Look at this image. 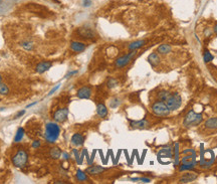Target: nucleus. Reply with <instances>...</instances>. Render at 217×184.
Wrapping results in <instances>:
<instances>
[{
  "instance_id": "bb28decb",
  "label": "nucleus",
  "mask_w": 217,
  "mask_h": 184,
  "mask_svg": "<svg viewBox=\"0 0 217 184\" xmlns=\"http://www.w3.org/2000/svg\"><path fill=\"white\" fill-rule=\"evenodd\" d=\"M213 59H214V56L210 54V51H207V49H205L204 54H203V59H204V62H212Z\"/></svg>"
},
{
  "instance_id": "6ab92c4d",
  "label": "nucleus",
  "mask_w": 217,
  "mask_h": 184,
  "mask_svg": "<svg viewBox=\"0 0 217 184\" xmlns=\"http://www.w3.org/2000/svg\"><path fill=\"white\" fill-rule=\"evenodd\" d=\"M97 114L100 118H106L108 116V109L104 104H98L97 106Z\"/></svg>"
},
{
  "instance_id": "3c124183",
  "label": "nucleus",
  "mask_w": 217,
  "mask_h": 184,
  "mask_svg": "<svg viewBox=\"0 0 217 184\" xmlns=\"http://www.w3.org/2000/svg\"><path fill=\"white\" fill-rule=\"evenodd\" d=\"M38 102H34V103H31V104H29V105H27V106H26V109H28V108H31V107H33L34 105H36L37 104Z\"/></svg>"
},
{
  "instance_id": "2eb2a0df",
  "label": "nucleus",
  "mask_w": 217,
  "mask_h": 184,
  "mask_svg": "<svg viewBox=\"0 0 217 184\" xmlns=\"http://www.w3.org/2000/svg\"><path fill=\"white\" fill-rule=\"evenodd\" d=\"M87 48V44L84 43H79V41H71L70 43V49L75 52H83Z\"/></svg>"
},
{
  "instance_id": "864d4df0",
  "label": "nucleus",
  "mask_w": 217,
  "mask_h": 184,
  "mask_svg": "<svg viewBox=\"0 0 217 184\" xmlns=\"http://www.w3.org/2000/svg\"><path fill=\"white\" fill-rule=\"evenodd\" d=\"M1 81H2V77H1V75H0V83H1Z\"/></svg>"
},
{
  "instance_id": "c9c22d12",
  "label": "nucleus",
  "mask_w": 217,
  "mask_h": 184,
  "mask_svg": "<svg viewBox=\"0 0 217 184\" xmlns=\"http://www.w3.org/2000/svg\"><path fill=\"white\" fill-rule=\"evenodd\" d=\"M81 4H83L84 7H89L92 6V0H81Z\"/></svg>"
},
{
  "instance_id": "412c9836",
  "label": "nucleus",
  "mask_w": 217,
  "mask_h": 184,
  "mask_svg": "<svg viewBox=\"0 0 217 184\" xmlns=\"http://www.w3.org/2000/svg\"><path fill=\"white\" fill-rule=\"evenodd\" d=\"M197 178V175L196 174H192V173H187V174H185L183 177L181 178V179L179 180L180 183H189L191 182V181H194L195 179Z\"/></svg>"
},
{
  "instance_id": "7ed1b4c3",
  "label": "nucleus",
  "mask_w": 217,
  "mask_h": 184,
  "mask_svg": "<svg viewBox=\"0 0 217 184\" xmlns=\"http://www.w3.org/2000/svg\"><path fill=\"white\" fill-rule=\"evenodd\" d=\"M203 116L202 113H196L193 110H191L188 114L186 115L183 122V125L185 127H192V126H197L202 122Z\"/></svg>"
},
{
  "instance_id": "f8f14e48",
  "label": "nucleus",
  "mask_w": 217,
  "mask_h": 184,
  "mask_svg": "<svg viewBox=\"0 0 217 184\" xmlns=\"http://www.w3.org/2000/svg\"><path fill=\"white\" fill-rule=\"evenodd\" d=\"M91 96H92V89L89 87H83L76 93V97L78 99H89Z\"/></svg>"
},
{
  "instance_id": "1a4fd4ad",
  "label": "nucleus",
  "mask_w": 217,
  "mask_h": 184,
  "mask_svg": "<svg viewBox=\"0 0 217 184\" xmlns=\"http://www.w3.org/2000/svg\"><path fill=\"white\" fill-rule=\"evenodd\" d=\"M164 158H170V159L173 158V152H172L171 147H165V148H162L158 152L157 159H158L159 163H160L161 160Z\"/></svg>"
},
{
  "instance_id": "de8ad7c7",
  "label": "nucleus",
  "mask_w": 217,
  "mask_h": 184,
  "mask_svg": "<svg viewBox=\"0 0 217 184\" xmlns=\"http://www.w3.org/2000/svg\"><path fill=\"white\" fill-rule=\"evenodd\" d=\"M78 73V70H73V72H70V73H67V75H65V78H70V77H71V76L76 75Z\"/></svg>"
},
{
  "instance_id": "09e8293b",
  "label": "nucleus",
  "mask_w": 217,
  "mask_h": 184,
  "mask_svg": "<svg viewBox=\"0 0 217 184\" xmlns=\"http://www.w3.org/2000/svg\"><path fill=\"white\" fill-rule=\"evenodd\" d=\"M135 155H136V150H134V151H133V154H132L131 158H130V165L133 164V161H134V158H135Z\"/></svg>"
},
{
  "instance_id": "c85d7f7f",
  "label": "nucleus",
  "mask_w": 217,
  "mask_h": 184,
  "mask_svg": "<svg viewBox=\"0 0 217 184\" xmlns=\"http://www.w3.org/2000/svg\"><path fill=\"white\" fill-rule=\"evenodd\" d=\"M21 46H22L25 51H32L34 45L31 41H23V43H21Z\"/></svg>"
},
{
  "instance_id": "49530a36",
  "label": "nucleus",
  "mask_w": 217,
  "mask_h": 184,
  "mask_svg": "<svg viewBox=\"0 0 217 184\" xmlns=\"http://www.w3.org/2000/svg\"><path fill=\"white\" fill-rule=\"evenodd\" d=\"M124 154H125L126 156V160L128 161V164L130 165V156H129V153H128V150H124Z\"/></svg>"
},
{
  "instance_id": "ea45409f",
  "label": "nucleus",
  "mask_w": 217,
  "mask_h": 184,
  "mask_svg": "<svg viewBox=\"0 0 217 184\" xmlns=\"http://www.w3.org/2000/svg\"><path fill=\"white\" fill-rule=\"evenodd\" d=\"M121 153H122V150H119L117 155H116V157H115V162H114V165H117L118 164L119 160H120V157H121Z\"/></svg>"
},
{
  "instance_id": "e433bc0d",
  "label": "nucleus",
  "mask_w": 217,
  "mask_h": 184,
  "mask_svg": "<svg viewBox=\"0 0 217 184\" xmlns=\"http://www.w3.org/2000/svg\"><path fill=\"white\" fill-rule=\"evenodd\" d=\"M40 141L39 140H34L32 142V144H31V147H32L33 149H37L38 147H40Z\"/></svg>"
},
{
  "instance_id": "6e6552de",
  "label": "nucleus",
  "mask_w": 217,
  "mask_h": 184,
  "mask_svg": "<svg viewBox=\"0 0 217 184\" xmlns=\"http://www.w3.org/2000/svg\"><path fill=\"white\" fill-rule=\"evenodd\" d=\"M68 117V109L67 108H62L55 111L54 115V119L56 123H63L67 120Z\"/></svg>"
},
{
  "instance_id": "a211bd4d",
  "label": "nucleus",
  "mask_w": 217,
  "mask_h": 184,
  "mask_svg": "<svg viewBox=\"0 0 217 184\" xmlns=\"http://www.w3.org/2000/svg\"><path fill=\"white\" fill-rule=\"evenodd\" d=\"M148 62L152 65V67H156V65H158L160 64V56H159L158 54H156V52H153V54H151L149 56H148Z\"/></svg>"
},
{
  "instance_id": "f704fd0d",
  "label": "nucleus",
  "mask_w": 217,
  "mask_h": 184,
  "mask_svg": "<svg viewBox=\"0 0 217 184\" xmlns=\"http://www.w3.org/2000/svg\"><path fill=\"white\" fill-rule=\"evenodd\" d=\"M96 154H97V149H94V150H92V152L91 157H89V160L88 161V164L89 165H92V162H94V160H95V157H96Z\"/></svg>"
},
{
  "instance_id": "cd10ccee",
  "label": "nucleus",
  "mask_w": 217,
  "mask_h": 184,
  "mask_svg": "<svg viewBox=\"0 0 217 184\" xmlns=\"http://www.w3.org/2000/svg\"><path fill=\"white\" fill-rule=\"evenodd\" d=\"M8 94H9L8 87L3 83H0V95H2V96H6V95H8Z\"/></svg>"
},
{
  "instance_id": "0eeeda50",
  "label": "nucleus",
  "mask_w": 217,
  "mask_h": 184,
  "mask_svg": "<svg viewBox=\"0 0 217 184\" xmlns=\"http://www.w3.org/2000/svg\"><path fill=\"white\" fill-rule=\"evenodd\" d=\"M136 54H137L136 51H131V52H129V54H126V56L119 57L115 62L116 67H118V69H123V67H125L126 65H128L130 62L133 60L134 57L136 56Z\"/></svg>"
},
{
  "instance_id": "2f4dec72",
  "label": "nucleus",
  "mask_w": 217,
  "mask_h": 184,
  "mask_svg": "<svg viewBox=\"0 0 217 184\" xmlns=\"http://www.w3.org/2000/svg\"><path fill=\"white\" fill-rule=\"evenodd\" d=\"M130 179L132 181H134V182H138V181H141V182H144V183L151 182L150 178H146V177H136V178H130Z\"/></svg>"
},
{
  "instance_id": "c03bdc74",
  "label": "nucleus",
  "mask_w": 217,
  "mask_h": 184,
  "mask_svg": "<svg viewBox=\"0 0 217 184\" xmlns=\"http://www.w3.org/2000/svg\"><path fill=\"white\" fill-rule=\"evenodd\" d=\"M86 151H87V149H84V150H83V152H81V163H79V165L83 164L84 159V157H86Z\"/></svg>"
},
{
  "instance_id": "f257e3e1",
  "label": "nucleus",
  "mask_w": 217,
  "mask_h": 184,
  "mask_svg": "<svg viewBox=\"0 0 217 184\" xmlns=\"http://www.w3.org/2000/svg\"><path fill=\"white\" fill-rule=\"evenodd\" d=\"M60 134V127L54 122H48L45 125L44 139L48 143H54L59 139Z\"/></svg>"
},
{
  "instance_id": "58836bf2",
  "label": "nucleus",
  "mask_w": 217,
  "mask_h": 184,
  "mask_svg": "<svg viewBox=\"0 0 217 184\" xmlns=\"http://www.w3.org/2000/svg\"><path fill=\"white\" fill-rule=\"evenodd\" d=\"M59 87H60V84H57V85H56V86H55V87H54V89H52V90H51V91H50V92H49V93H48V95H47V96H48V97H50V96H52V95H54V94L55 93V92H56L57 90H59Z\"/></svg>"
},
{
  "instance_id": "9d476101",
  "label": "nucleus",
  "mask_w": 217,
  "mask_h": 184,
  "mask_svg": "<svg viewBox=\"0 0 217 184\" xmlns=\"http://www.w3.org/2000/svg\"><path fill=\"white\" fill-rule=\"evenodd\" d=\"M51 67H52V62H49V60H45V62H39V64L36 65L35 70H36V73H40V75H41V73H43L47 72V70H49Z\"/></svg>"
},
{
  "instance_id": "aec40b11",
  "label": "nucleus",
  "mask_w": 217,
  "mask_h": 184,
  "mask_svg": "<svg viewBox=\"0 0 217 184\" xmlns=\"http://www.w3.org/2000/svg\"><path fill=\"white\" fill-rule=\"evenodd\" d=\"M174 154H173V158H174V166H178L180 163V157H179V143L174 144Z\"/></svg>"
},
{
  "instance_id": "8fccbe9b",
  "label": "nucleus",
  "mask_w": 217,
  "mask_h": 184,
  "mask_svg": "<svg viewBox=\"0 0 217 184\" xmlns=\"http://www.w3.org/2000/svg\"><path fill=\"white\" fill-rule=\"evenodd\" d=\"M110 155H111V150H108V153H107V156H106V163H107V164H108V158H110Z\"/></svg>"
},
{
  "instance_id": "dca6fc26",
  "label": "nucleus",
  "mask_w": 217,
  "mask_h": 184,
  "mask_svg": "<svg viewBox=\"0 0 217 184\" xmlns=\"http://www.w3.org/2000/svg\"><path fill=\"white\" fill-rule=\"evenodd\" d=\"M84 143V137L81 134L79 133H76L73 135V137H71V144H73V146H83Z\"/></svg>"
},
{
  "instance_id": "a18cd8bd",
  "label": "nucleus",
  "mask_w": 217,
  "mask_h": 184,
  "mask_svg": "<svg viewBox=\"0 0 217 184\" xmlns=\"http://www.w3.org/2000/svg\"><path fill=\"white\" fill-rule=\"evenodd\" d=\"M62 159H65V160H68L70 159V154L67 153V152H62Z\"/></svg>"
},
{
  "instance_id": "9b49d317",
  "label": "nucleus",
  "mask_w": 217,
  "mask_h": 184,
  "mask_svg": "<svg viewBox=\"0 0 217 184\" xmlns=\"http://www.w3.org/2000/svg\"><path fill=\"white\" fill-rule=\"evenodd\" d=\"M78 34L84 38H88V39H92L96 36V33L95 31L89 27H81L78 28Z\"/></svg>"
},
{
  "instance_id": "f3484780",
  "label": "nucleus",
  "mask_w": 217,
  "mask_h": 184,
  "mask_svg": "<svg viewBox=\"0 0 217 184\" xmlns=\"http://www.w3.org/2000/svg\"><path fill=\"white\" fill-rule=\"evenodd\" d=\"M146 43H147V40H144V39L136 40V41H133V43H130L128 48H129V51H137V49H139V48H141V47L144 46Z\"/></svg>"
},
{
  "instance_id": "473e14b6",
  "label": "nucleus",
  "mask_w": 217,
  "mask_h": 184,
  "mask_svg": "<svg viewBox=\"0 0 217 184\" xmlns=\"http://www.w3.org/2000/svg\"><path fill=\"white\" fill-rule=\"evenodd\" d=\"M117 85H118V81L115 80V78H110V80L108 81V87L110 89L115 88V87H117Z\"/></svg>"
},
{
  "instance_id": "ddd939ff",
  "label": "nucleus",
  "mask_w": 217,
  "mask_h": 184,
  "mask_svg": "<svg viewBox=\"0 0 217 184\" xmlns=\"http://www.w3.org/2000/svg\"><path fill=\"white\" fill-rule=\"evenodd\" d=\"M105 170H106L105 167L100 166V165H92V166L87 168L86 173H88V174H89V175H99V174H102Z\"/></svg>"
},
{
  "instance_id": "4c0bfd02",
  "label": "nucleus",
  "mask_w": 217,
  "mask_h": 184,
  "mask_svg": "<svg viewBox=\"0 0 217 184\" xmlns=\"http://www.w3.org/2000/svg\"><path fill=\"white\" fill-rule=\"evenodd\" d=\"M182 154H196V152H195L194 149H184L183 151H182Z\"/></svg>"
},
{
  "instance_id": "603ef678",
  "label": "nucleus",
  "mask_w": 217,
  "mask_h": 184,
  "mask_svg": "<svg viewBox=\"0 0 217 184\" xmlns=\"http://www.w3.org/2000/svg\"><path fill=\"white\" fill-rule=\"evenodd\" d=\"M213 30H214V32H215V34H217V23L215 25H214V28H213Z\"/></svg>"
},
{
  "instance_id": "c756f323",
  "label": "nucleus",
  "mask_w": 217,
  "mask_h": 184,
  "mask_svg": "<svg viewBox=\"0 0 217 184\" xmlns=\"http://www.w3.org/2000/svg\"><path fill=\"white\" fill-rule=\"evenodd\" d=\"M120 104H121L120 99L115 98L110 102V107L112 108V109H116V108H118L119 106H120Z\"/></svg>"
},
{
  "instance_id": "79ce46f5",
  "label": "nucleus",
  "mask_w": 217,
  "mask_h": 184,
  "mask_svg": "<svg viewBox=\"0 0 217 184\" xmlns=\"http://www.w3.org/2000/svg\"><path fill=\"white\" fill-rule=\"evenodd\" d=\"M146 154H147V149H145L144 151H143V154H142L141 158H140V163H139L140 165H142V164H143V162H144L145 157H146Z\"/></svg>"
},
{
  "instance_id": "a19ab883",
  "label": "nucleus",
  "mask_w": 217,
  "mask_h": 184,
  "mask_svg": "<svg viewBox=\"0 0 217 184\" xmlns=\"http://www.w3.org/2000/svg\"><path fill=\"white\" fill-rule=\"evenodd\" d=\"M24 114H25V110H21V111H19L16 115L14 116V118H13V119H19V118L22 117Z\"/></svg>"
},
{
  "instance_id": "f03ea898",
  "label": "nucleus",
  "mask_w": 217,
  "mask_h": 184,
  "mask_svg": "<svg viewBox=\"0 0 217 184\" xmlns=\"http://www.w3.org/2000/svg\"><path fill=\"white\" fill-rule=\"evenodd\" d=\"M201 148V153H200V166L201 167H210L215 161V155H214L213 150L203 149V144L200 145Z\"/></svg>"
},
{
  "instance_id": "72a5a7b5",
  "label": "nucleus",
  "mask_w": 217,
  "mask_h": 184,
  "mask_svg": "<svg viewBox=\"0 0 217 184\" xmlns=\"http://www.w3.org/2000/svg\"><path fill=\"white\" fill-rule=\"evenodd\" d=\"M73 155H75V159H76V163L79 165V163H81V154H79L78 150V149H73Z\"/></svg>"
},
{
  "instance_id": "423d86ee",
  "label": "nucleus",
  "mask_w": 217,
  "mask_h": 184,
  "mask_svg": "<svg viewBox=\"0 0 217 184\" xmlns=\"http://www.w3.org/2000/svg\"><path fill=\"white\" fill-rule=\"evenodd\" d=\"M152 112L157 116H167L170 114L171 110L167 107L165 102L158 101L152 105Z\"/></svg>"
},
{
  "instance_id": "4468645a",
  "label": "nucleus",
  "mask_w": 217,
  "mask_h": 184,
  "mask_svg": "<svg viewBox=\"0 0 217 184\" xmlns=\"http://www.w3.org/2000/svg\"><path fill=\"white\" fill-rule=\"evenodd\" d=\"M130 125H131V127L134 129H146L150 126V123H149V121L143 119L140 121H131V122H130Z\"/></svg>"
},
{
  "instance_id": "5701e85b",
  "label": "nucleus",
  "mask_w": 217,
  "mask_h": 184,
  "mask_svg": "<svg viewBox=\"0 0 217 184\" xmlns=\"http://www.w3.org/2000/svg\"><path fill=\"white\" fill-rule=\"evenodd\" d=\"M171 51H172V48L169 44H161V45L158 46V48H157V52L162 54V56H165V54H169Z\"/></svg>"
},
{
  "instance_id": "b1692460",
  "label": "nucleus",
  "mask_w": 217,
  "mask_h": 184,
  "mask_svg": "<svg viewBox=\"0 0 217 184\" xmlns=\"http://www.w3.org/2000/svg\"><path fill=\"white\" fill-rule=\"evenodd\" d=\"M24 133H25V131H24V129H23L22 127H19L17 129L16 134H15V136H14V142H15V143H19L20 141H22L23 137H24Z\"/></svg>"
},
{
  "instance_id": "7c9ffc66",
  "label": "nucleus",
  "mask_w": 217,
  "mask_h": 184,
  "mask_svg": "<svg viewBox=\"0 0 217 184\" xmlns=\"http://www.w3.org/2000/svg\"><path fill=\"white\" fill-rule=\"evenodd\" d=\"M169 94L167 91H162V92H160V93L158 94V98L160 101H166V99L169 97Z\"/></svg>"
},
{
  "instance_id": "20e7f679",
  "label": "nucleus",
  "mask_w": 217,
  "mask_h": 184,
  "mask_svg": "<svg viewBox=\"0 0 217 184\" xmlns=\"http://www.w3.org/2000/svg\"><path fill=\"white\" fill-rule=\"evenodd\" d=\"M28 161V153L24 149H19L14 156L12 157V163L15 167L17 168H23L27 164Z\"/></svg>"
},
{
  "instance_id": "a878e982",
  "label": "nucleus",
  "mask_w": 217,
  "mask_h": 184,
  "mask_svg": "<svg viewBox=\"0 0 217 184\" xmlns=\"http://www.w3.org/2000/svg\"><path fill=\"white\" fill-rule=\"evenodd\" d=\"M76 179H78V181H81V182H84V181L89 180V177H88V175H87V173L81 171V169H78V171H76Z\"/></svg>"
},
{
  "instance_id": "39448f33",
  "label": "nucleus",
  "mask_w": 217,
  "mask_h": 184,
  "mask_svg": "<svg viewBox=\"0 0 217 184\" xmlns=\"http://www.w3.org/2000/svg\"><path fill=\"white\" fill-rule=\"evenodd\" d=\"M165 103L171 111H174V110L179 109L182 105L181 96H180L178 93H174L172 95H169V97L166 99Z\"/></svg>"
},
{
  "instance_id": "37998d69",
  "label": "nucleus",
  "mask_w": 217,
  "mask_h": 184,
  "mask_svg": "<svg viewBox=\"0 0 217 184\" xmlns=\"http://www.w3.org/2000/svg\"><path fill=\"white\" fill-rule=\"evenodd\" d=\"M99 154H100V160H102L103 164L107 165V163H106V158H105V156H104V153H103V151L100 149L99 150Z\"/></svg>"
},
{
  "instance_id": "393cba45",
  "label": "nucleus",
  "mask_w": 217,
  "mask_h": 184,
  "mask_svg": "<svg viewBox=\"0 0 217 184\" xmlns=\"http://www.w3.org/2000/svg\"><path fill=\"white\" fill-rule=\"evenodd\" d=\"M205 127L207 129H217V118H210L205 122Z\"/></svg>"
},
{
  "instance_id": "4be33fe9",
  "label": "nucleus",
  "mask_w": 217,
  "mask_h": 184,
  "mask_svg": "<svg viewBox=\"0 0 217 184\" xmlns=\"http://www.w3.org/2000/svg\"><path fill=\"white\" fill-rule=\"evenodd\" d=\"M62 150H60L59 147H52L49 151V156L51 157L52 159H59L60 156H62Z\"/></svg>"
}]
</instances>
